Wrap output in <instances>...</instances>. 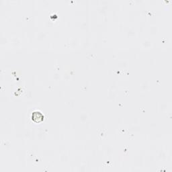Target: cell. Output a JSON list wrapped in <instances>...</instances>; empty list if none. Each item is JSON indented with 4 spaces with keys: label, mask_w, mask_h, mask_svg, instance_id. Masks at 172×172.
Returning a JSON list of instances; mask_svg holds the SVG:
<instances>
[{
    "label": "cell",
    "mask_w": 172,
    "mask_h": 172,
    "mask_svg": "<svg viewBox=\"0 0 172 172\" xmlns=\"http://www.w3.org/2000/svg\"><path fill=\"white\" fill-rule=\"evenodd\" d=\"M32 120L35 123H40L44 120V116L40 112H34L32 114Z\"/></svg>",
    "instance_id": "cell-1"
}]
</instances>
